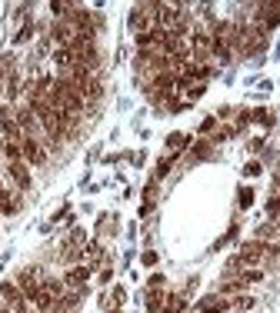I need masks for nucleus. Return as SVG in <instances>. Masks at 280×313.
<instances>
[{
    "instance_id": "obj_15",
    "label": "nucleus",
    "mask_w": 280,
    "mask_h": 313,
    "mask_svg": "<svg viewBox=\"0 0 280 313\" xmlns=\"http://www.w3.org/2000/svg\"><path fill=\"white\" fill-rule=\"evenodd\" d=\"M260 170H264V167H260V163H247V167H244V173H247V177H257Z\"/></svg>"
},
{
    "instance_id": "obj_4",
    "label": "nucleus",
    "mask_w": 280,
    "mask_h": 313,
    "mask_svg": "<svg viewBox=\"0 0 280 313\" xmlns=\"http://www.w3.org/2000/svg\"><path fill=\"white\" fill-rule=\"evenodd\" d=\"M10 177H14V184L20 187V190H27V187H30V170H27V163H24V160L10 163Z\"/></svg>"
},
{
    "instance_id": "obj_5",
    "label": "nucleus",
    "mask_w": 280,
    "mask_h": 313,
    "mask_svg": "<svg viewBox=\"0 0 280 313\" xmlns=\"http://www.w3.org/2000/svg\"><path fill=\"white\" fill-rule=\"evenodd\" d=\"M184 310H187V300H184V297H170L160 313H184Z\"/></svg>"
},
{
    "instance_id": "obj_8",
    "label": "nucleus",
    "mask_w": 280,
    "mask_h": 313,
    "mask_svg": "<svg viewBox=\"0 0 280 313\" xmlns=\"http://www.w3.org/2000/svg\"><path fill=\"white\" fill-rule=\"evenodd\" d=\"M87 266H77V270H70V273H67V283H84V280H87Z\"/></svg>"
},
{
    "instance_id": "obj_14",
    "label": "nucleus",
    "mask_w": 280,
    "mask_h": 313,
    "mask_svg": "<svg viewBox=\"0 0 280 313\" xmlns=\"http://www.w3.org/2000/svg\"><path fill=\"white\" fill-rule=\"evenodd\" d=\"M193 153H197V157H207V153H210V144H207V140H200V144L193 147Z\"/></svg>"
},
{
    "instance_id": "obj_12",
    "label": "nucleus",
    "mask_w": 280,
    "mask_h": 313,
    "mask_svg": "<svg viewBox=\"0 0 280 313\" xmlns=\"http://www.w3.org/2000/svg\"><path fill=\"white\" fill-rule=\"evenodd\" d=\"M250 203H254V190L244 187V190H240V207H250Z\"/></svg>"
},
{
    "instance_id": "obj_1",
    "label": "nucleus",
    "mask_w": 280,
    "mask_h": 313,
    "mask_svg": "<svg viewBox=\"0 0 280 313\" xmlns=\"http://www.w3.org/2000/svg\"><path fill=\"white\" fill-rule=\"evenodd\" d=\"M20 150H24V160L30 167H44L47 163V147L40 144V137H24L20 140Z\"/></svg>"
},
{
    "instance_id": "obj_13",
    "label": "nucleus",
    "mask_w": 280,
    "mask_h": 313,
    "mask_svg": "<svg viewBox=\"0 0 280 313\" xmlns=\"http://www.w3.org/2000/svg\"><path fill=\"white\" fill-rule=\"evenodd\" d=\"M140 263H144V266H157V253H153V250H144Z\"/></svg>"
},
{
    "instance_id": "obj_11",
    "label": "nucleus",
    "mask_w": 280,
    "mask_h": 313,
    "mask_svg": "<svg viewBox=\"0 0 280 313\" xmlns=\"http://www.w3.org/2000/svg\"><path fill=\"white\" fill-rule=\"evenodd\" d=\"M197 130H200V133H214V130H217V117H204Z\"/></svg>"
},
{
    "instance_id": "obj_3",
    "label": "nucleus",
    "mask_w": 280,
    "mask_h": 313,
    "mask_svg": "<svg viewBox=\"0 0 280 313\" xmlns=\"http://www.w3.org/2000/svg\"><path fill=\"white\" fill-rule=\"evenodd\" d=\"M230 306H233V303H230L227 297H220V293H214V297H204V300L197 303V313H227Z\"/></svg>"
},
{
    "instance_id": "obj_2",
    "label": "nucleus",
    "mask_w": 280,
    "mask_h": 313,
    "mask_svg": "<svg viewBox=\"0 0 280 313\" xmlns=\"http://www.w3.org/2000/svg\"><path fill=\"white\" fill-rule=\"evenodd\" d=\"M240 263H247V266H254V263H260V260L267 257V243H260V240H250V243H244L240 247Z\"/></svg>"
},
{
    "instance_id": "obj_9",
    "label": "nucleus",
    "mask_w": 280,
    "mask_h": 313,
    "mask_svg": "<svg viewBox=\"0 0 280 313\" xmlns=\"http://www.w3.org/2000/svg\"><path fill=\"white\" fill-rule=\"evenodd\" d=\"M237 280L240 283H260V280H264V273H260V270H247V273H240Z\"/></svg>"
},
{
    "instance_id": "obj_6",
    "label": "nucleus",
    "mask_w": 280,
    "mask_h": 313,
    "mask_svg": "<svg viewBox=\"0 0 280 313\" xmlns=\"http://www.w3.org/2000/svg\"><path fill=\"white\" fill-rule=\"evenodd\" d=\"M147 310H150V313L164 310V293H160V290H150V297H147Z\"/></svg>"
},
{
    "instance_id": "obj_10",
    "label": "nucleus",
    "mask_w": 280,
    "mask_h": 313,
    "mask_svg": "<svg viewBox=\"0 0 280 313\" xmlns=\"http://www.w3.org/2000/svg\"><path fill=\"white\" fill-rule=\"evenodd\" d=\"M30 37H33V24L27 20V24H24V30H20V33L14 37V43H24V40H30Z\"/></svg>"
},
{
    "instance_id": "obj_7",
    "label": "nucleus",
    "mask_w": 280,
    "mask_h": 313,
    "mask_svg": "<svg viewBox=\"0 0 280 313\" xmlns=\"http://www.w3.org/2000/svg\"><path fill=\"white\" fill-rule=\"evenodd\" d=\"M187 144H190V137H184V133H170L167 137V150H184Z\"/></svg>"
},
{
    "instance_id": "obj_17",
    "label": "nucleus",
    "mask_w": 280,
    "mask_h": 313,
    "mask_svg": "<svg viewBox=\"0 0 280 313\" xmlns=\"http://www.w3.org/2000/svg\"><path fill=\"white\" fill-rule=\"evenodd\" d=\"M200 94H204V83H197V87H190V100H197Z\"/></svg>"
},
{
    "instance_id": "obj_16",
    "label": "nucleus",
    "mask_w": 280,
    "mask_h": 313,
    "mask_svg": "<svg viewBox=\"0 0 280 313\" xmlns=\"http://www.w3.org/2000/svg\"><path fill=\"white\" fill-rule=\"evenodd\" d=\"M233 306H240V310H250V306H254V300H250V297H240Z\"/></svg>"
}]
</instances>
